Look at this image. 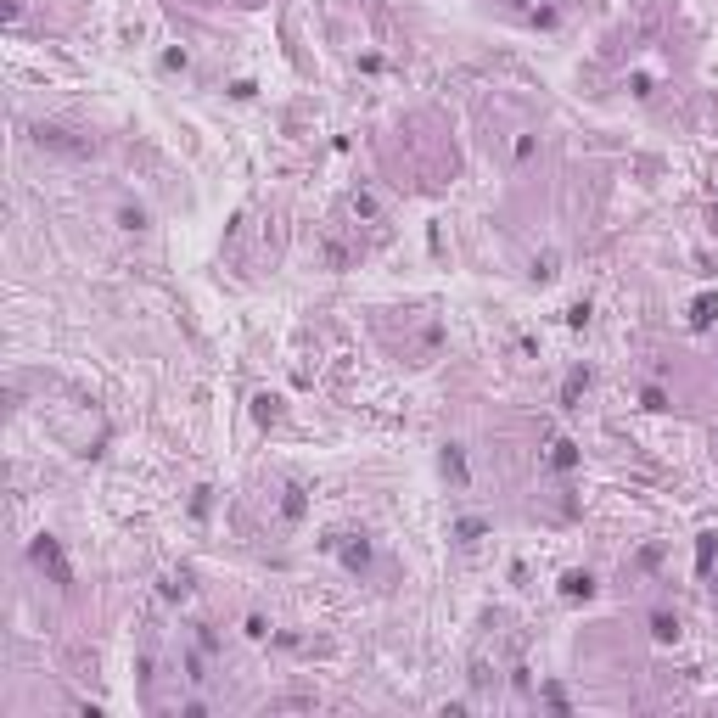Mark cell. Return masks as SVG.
Masks as SVG:
<instances>
[{"label": "cell", "instance_id": "obj_1", "mask_svg": "<svg viewBox=\"0 0 718 718\" xmlns=\"http://www.w3.org/2000/svg\"><path fill=\"white\" fill-rule=\"evenodd\" d=\"M28 556H34V567H51V572H57V584H74V572H68V561H62V550H57V539H45V533H40Z\"/></svg>", "mask_w": 718, "mask_h": 718}, {"label": "cell", "instance_id": "obj_2", "mask_svg": "<svg viewBox=\"0 0 718 718\" xmlns=\"http://www.w3.org/2000/svg\"><path fill=\"white\" fill-rule=\"evenodd\" d=\"M561 589H567L572 601H578V595L589 601V595H595V578H589V572H567V578H561Z\"/></svg>", "mask_w": 718, "mask_h": 718}, {"label": "cell", "instance_id": "obj_3", "mask_svg": "<svg viewBox=\"0 0 718 718\" xmlns=\"http://www.w3.org/2000/svg\"><path fill=\"white\" fill-rule=\"evenodd\" d=\"M651 635H656V639H673V635H679V623H673L668 612H656V618H651Z\"/></svg>", "mask_w": 718, "mask_h": 718}, {"label": "cell", "instance_id": "obj_4", "mask_svg": "<svg viewBox=\"0 0 718 718\" xmlns=\"http://www.w3.org/2000/svg\"><path fill=\"white\" fill-rule=\"evenodd\" d=\"M713 545H718V533H702V545H696V567H702V572L713 567Z\"/></svg>", "mask_w": 718, "mask_h": 718}, {"label": "cell", "instance_id": "obj_5", "mask_svg": "<svg viewBox=\"0 0 718 718\" xmlns=\"http://www.w3.org/2000/svg\"><path fill=\"white\" fill-rule=\"evenodd\" d=\"M584 388H589V371H572V376H567V393H561V399L572 404L578 393H584Z\"/></svg>", "mask_w": 718, "mask_h": 718}, {"label": "cell", "instance_id": "obj_6", "mask_svg": "<svg viewBox=\"0 0 718 718\" xmlns=\"http://www.w3.org/2000/svg\"><path fill=\"white\" fill-rule=\"evenodd\" d=\"M444 466H449V472H455V477L466 482V461H461V449H455V444H449V455H444Z\"/></svg>", "mask_w": 718, "mask_h": 718}, {"label": "cell", "instance_id": "obj_7", "mask_svg": "<svg viewBox=\"0 0 718 718\" xmlns=\"http://www.w3.org/2000/svg\"><path fill=\"white\" fill-rule=\"evenodd\" d=\"M713 309H718L713 298H696V315H690V320H696V325H707V320H713Z\"/></svg>", "mask_w": 718, "mask_h": 718}, {"label": "cell", "instance_id": "obj_8", "mask_svg": "<svg viewBox=\"0 0 718 718\" xmlns=\"http://www.w3.org/2000/svg\"><path fill=\"white\" fill-rule=\"evenodd\" d=\"M550 461H556L561 472H567V466H572V461H578V455H572V444H556V455H550Z\"/></svg>", "mask_w": 718, "mask_h": 718}]
</instances>
